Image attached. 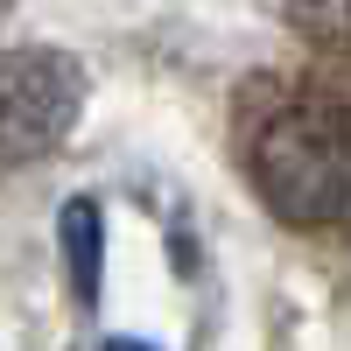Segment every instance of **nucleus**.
Listing matches in <instances>:
<instances>
[{
    "label": "nucleus",
    "instance_id": "f257e3e1",
    "mask_svg": "<svg viewBox=\"0 0 351 351\" xmlns=\"http://www.w3.org/2000/svg\"><path fill=\"white\" fill-rule=\"evenodd\" d=\"M253 183L288 225H337L351 204V141L337 106H288L253 141Z\"/></svg>",
    "mask_w": 351,
    "mask_h": 351
},
{
    "label": "nucleus",
    "instance_id": "f03ea898",
    "mask_svg": "<svg viewBox=\"0 0 351 351\" xmlns=\"http://www.w3.org/2000/svg\"><path fill=\"white\" fill-rule=\"evenodd\" d=\"M77 99H84V77L71 56H56V49L8 56L0 64V169L49 155L71 134Z\"/></svg>",
    "mask_w": 351,
    "mask_h": 351
},
{
    "label": "nucleus",
    "instance_id": "7ed1b4c3",
    "mask_svg": "<svg viewBox=\"0 0 351 351\" xmlns=\"http://www.w3.org/2000/svg\"><path fill=\"white\" fill-rule=\"evenodd\" d=\"M64 260L84 302H99V211L92 204H71L64 211Z\"/></svg>",
    "mask_w": 351,
    "mask_h": 351
},
{
    "label": "nucleus",
    "instance_id": "20e7f679",
    "mask_svg": "<svg viewBox=\"0 0 351 351\" xmlns=\"http://www.w3.org/2000/svg\"><path fill=\"white\" fill-rule=\"evenodd\" d=\"M106 351H155V344H134V337H112Z\"/></svg>",
    "mask_w": 351,
    "mask_h": 351
}]
</instances>
